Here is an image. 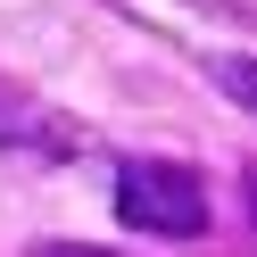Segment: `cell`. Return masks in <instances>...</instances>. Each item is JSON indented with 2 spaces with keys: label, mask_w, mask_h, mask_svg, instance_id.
<instances>
[{
  "label": "cell",
  "mask_w": 257,
  "mask_h": 257,
  "mask_svg": "<svg viewBox=\"0 0 257 257\" xmlns=\"http://www.w3.org/2000/svg\"><path fill=\"white\" fill-rule=\"evenodd\" d=\"M116 224L150 240H199L216 207H207V183L174 158H116Z\"/></svg>",
  "instance_id": "6da1fadb"
},
{
  "label": "cell",
  "mask_w": 257,
  "mask_h": 257,
  "mask_svg": "<svg viewBox=\"0 0 257 257\" xmlns=\"http://www.w3.org/2000/svg\"><path fill=\"white\" fill-rule=\"evenodd\" d=\"M0 150H25V158H50V166H83L100 141H91V124H75L67 108L34 100V91L17 83V75H0Z\"/></svg>",
  "instance_id": "7a4b0ae2"
},
{
  "label": "cell",
  "mask_w": 257,
  "mask_h": 257,
  "mask_svg": "<svg viewBox=\"0 0 257 257\" xmlns=\"http://www.w3.org/2000/svg\"><path fill=\"white\" fill-rule=\"evenodd\" d=\"M207 75H216V83H224V100H240V108H249V116H257V58H240V50H224V58H216V67H207Z\"/></svg>",
  "instance_id": "3957f363"
},
{
  "label": "cell",
  "mask_w": 257,
  "mask_h": 257,
  "mask_svg": "<svg viewBox=\"0 0 257 257\" xmlns=\"http://www.w3.org/2000/svg\"><path fill=\"white\" fill-rule=\"evenodd\" d=\"M25 257H124V249H100V240H34Z\"/></svg>",
  "instance_id": "277c9868"
},
{
  "label": "cell",
  "mask_w": 257,
  "mask_h": 257,
  "mask_svg": "<svg viewBox=\"0 0 257 257\" xmlns=\"http://www.w3.org/2000/svg\"><path fill=\"white\" fill-rule=\"evenodd\" d=\"M240 191H249V224H257V166H240Z\"/></svg>",
  "instance_id": "5b68a950"
}]
</instances>
